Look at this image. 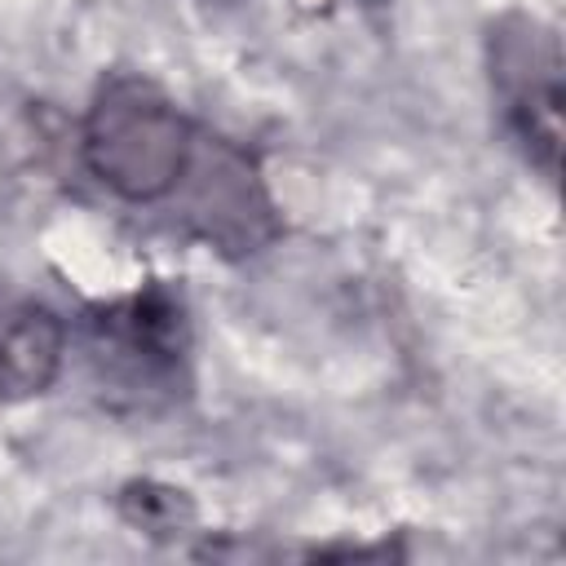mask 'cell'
<instances>
[{"mask_svg":"<svg viewBox=\"0 0 566 566\" xmlns=\"http://www.w3.org/2000/svg\"><path fill=\"white\" fill-rule=\"evenodd\" d=\"M84 159L119 199L155 203L190 172L195 133L155 84L115 75L97 88L84 115Z\"/></svg>","mask_w":566,"mask_h":566,"instance_id":"1","label":"cell"},{"mask_svg":"<svg viewBox=\"0 0 566 566\" xmlns=\"http://www.w3.org/2000/svg\"><path fill=\"white\" fill-rule=\"evenodd\" d=\"M62 323L44 305L0 310V398L49 389L62 367Z\"/></svg>","mask_w":566,"mask_h":566,"instance_id":"5","label":"cell"},{"mask_svg":"<svg viewBox=\"0 0 566 566\" xmlns=\"http://www.w3.org/2000/svg\"><path fill=\"white\" fill-rule=\"evenodd\" d=\"M93 340L115 363L128 367L133 380H168L186 354V314L181 301L150 283L124 301H111L93 314Z\"/></svg>","mask_w":566,"mask_h":566,"instance_id":"3","label":"cell"},{"mask_svg":"<svg viewBox=\"0 0 566 566\" xmlns=\"http://www.w3.org/2000/svg\"><path fill=\"white\" fill-rule=\"evenodd\" d=\"M195 168H199V190L190 203V221L208 243L226 252H252L274 234L270 199L243 155L217 146L212 164L195 159Z\"/></svg>","mask_w":566,"mask_h":566,"instance_id":"4","label":"cell"},{"mask_svg":"<svg viewBox=\"0 0 566 566\" xmlns=\"http://www.w3.org/2000/svg\"><path fill=\"white\" fill-rule=\"evenodd\" d=\"M491 84L504 102V119L526 146V155L553 177L562 146V49L557 35L526 18L509 13L491 27Z\"/></svg>","mask_w":566,"mask_h":566,"instance_id":"2","label":"cell"},{"mask_svg":"<svg viewBox=\"0 0 566 566\" xmlns=\"http://www.w3.org/2000/svg\"><path fill=\"white\" fill-rule=\"evenodd\" d=\"M119 513L146 535H181V526H190L195 517L186 491L159 482H128L119 495Z\"/></svg>","mask_w":566,"mask_h":566,"instance_id":"6","label":"cell"}]
</instances>
